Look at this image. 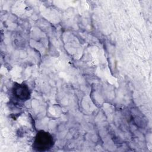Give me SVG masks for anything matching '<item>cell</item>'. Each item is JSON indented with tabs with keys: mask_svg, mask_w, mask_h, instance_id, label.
<instances>
[{
	"mask_svg": "<svg viewBox=\"0 0 152 152\" xmlns=\"http://www.w3.org/2000/svg\"><path fill=\"white\" fill-rule=\"evenodd\" d=\"M11 91L14 99L21 102L28 100L31 95L29 87L24 83H15L12 87Z\"/></svg>",
	"mask_w": 152,
	"mask_h": 152,
	"instance_id": "obj_2",
	"label": "cell"
},
{
	"mask_svg": "<svg viewBox=\"0 0 152 152\" xmlns=\"http://www.w3.org/2000/svg\"><path fill=\"white\" fill-rule=\"evenodd\" d=\"M53 144L54 140L52 135L45 131H40L34 137L33 148L36 151H45L50 150Z\"/></svg>",
	"mask_w": 152,
	"mask_h": 152,
	"instance_id": "obj_1",
	"label": "cell"
}]
</instances>
